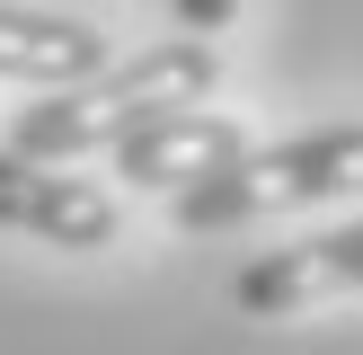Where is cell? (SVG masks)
I'll use <instances>...</instances> for the list:
<instances>
[{"label": "cell", "instance_id": "cell-1", "mask_svg": "<svg viewBox=\"0 0 363 355\" xmlns=\"http://www.w3.org/2000/svg\"><path fill=\"white\" fill-rule=\"evenodd\" d=\"M354 169H363V124H354V116L328 124V133L275 142V151H257V142H248L230 169L195 178V187H169V222H177V231H240V222H257V213L346 195Z\"/></svg>", "mask_w": 363, "mask_h": 355}, {"label": "cell", "instance_id": "cell-2", "mask_svg": "<svg viewBox=\"0 0 363 355\" xmlns=\"http://www.w3.org/2000/svg\"><path fill=\"white\" fill-rule=\"evenodd\" d=\"M0 231H27L45 248H106L116 240V195L98 178H62L45 160L0 151Z\"/></svg>", "mask_w": 363, "mask_h": 355}, {"label": "cell", "instance_id": "cell-3", "mask_svg": "<svg viewBox=\"0 0 363 355\" xmlns=\"http://www.w3.org/2000/svg\"><path fill=\"white\" fill-rule=\"evenodd\" d=\"M363 284V231L337 222L319 240H293V248H266L257 266H240V311L248 320H284V311H311V302H337Z\"/></svg>", "mask_w": 363, "mask_h": 355}, {"label": "cell", "instance_id": "cell-4", "mask_svg": "<svg viewBox=\"0 0 363 355\" xmlns=\"http://www.w3.org/2000/svg\"><path fill=\"white\" fill-rule=\"evenodd\" d=\"M248 151V133L230 116H195V106H169V116H151V124H133V133L116 142V178L124 187H195V178H213V169H230V160Z\"/></svg>", "mask_w": 363, "mask_h": 355}, {"label": "cell", "instance_id": "cell-5", "mask_svg": "<svg viewBox=\"0 0 363 355\" xmlns=\"http://www.w3.org/2000/svg\"><path fill=\"white\" fill-rule=\"evenodd\" d=\"M89 71H106V36L89 27V18L0 9V80H35V89H80Z\"/></svg>", "mask_w": 363, "mask_h": 355}, {"label": "cell", "instance_id": "cell-6", "mask_svg": "<svg viewBox=\"0 0 363 355\" xmlns=\"http://www.w3.org/2000/svg\"><path fill=\"white\" fill-rule=\"evenodd\" d=\"M177 18H186V36H222L240 18V0H177Z\"/></svg>", "mask_w": 363, "mask_h": 355}]
</instances>
